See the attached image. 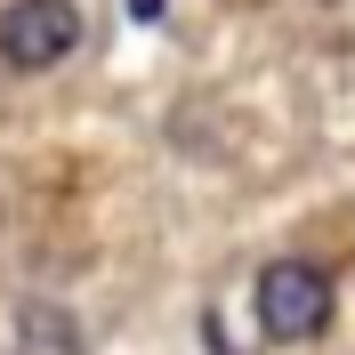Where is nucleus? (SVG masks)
Instances as JSON below:
<instances>
[{
	"label": "nucleus",
	"instance_id": "f257e3e1",
	"mask_svg": "<svg viewBox=\"0 0 355 355\" xmlns=\"http://www.w3.org/2000/svg\"><path fill=\"white\" fill-rule=\"evenodd\" d=\"M331 323V275L307 259H275L259 275V331L266 339H315Z\"/></svg>",
	"mask_w": 355,
	"mask_h": 355
},
{
	"label": "nucleus",
	"instance_id": "f03ea898",
	"mask_svg": "<svg viewBox=\"0 0 355 355\" xmlns=\"http://www.w3.org/2000/svg\"><path fill=\"white\" fill-rule=\"evenodd\" d=\"M73 41H81V8H73V0H17V8L0 17V57L17 73L57 65Z\"/></svg>",
	"mask_w": 355,
	"mask_h": 355
},
{
	"label": "nucleus",
	"instance_id": "7ed1b4c3",
	"mask_svg": "<svg viewBox=\"0 0 355 355\" xmlns=\"http://www.w3.org/2000/svg\"><path fill=\"white\" fill-rule=\"evenodd\" d=\"M81 347V323L49 299H24L17 307V355H73Z\"/></svg>",
	"mask_w": 355,
	"mask_h": 355
},
{
	"label": "nucleus",
	"instance_id": "20e7f679",
	"mask_svg": "<svg viewBox=\"0 0 355 355\" xmlns=\"http://www.w3.org/2000/svg\"><path fill=\"white\" fill-rule=\"evenodd\" d=\"M130 8H137V24H146V17H162V0H130Z\"/></svg>",
	"mask_w": 355,
	"mask_h": 355
}]
</instances>
